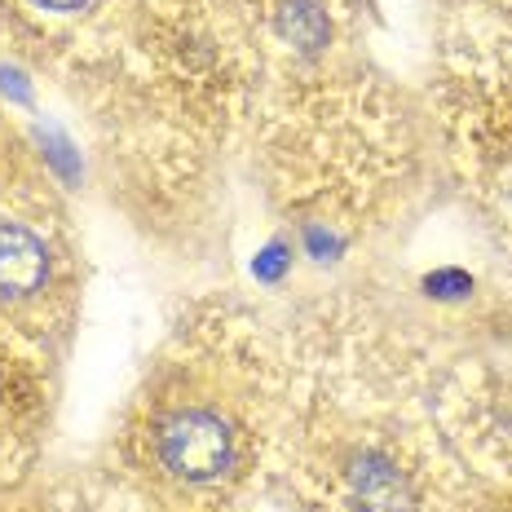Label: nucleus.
<instances>
[{"label":"nucleus","mask_w":512,"mask_h":512,"mask_svg":"<svg viewBox=\"0 0 512 512\" xmlns=\"http://www.w3.org/2000/svg\"><path fill=\"white\" fill-rule=\"evenodd\" d=\"M49 274V252L27 226H0V296H31Z\"/></svg>","instance_id":"nucleus-2"},{"label":"nucleus","mask_w":512,"mask_h":512,"mask_svg":"<svg viewBox=\"0 0 512 512\" xmlns=\"http://www.w3.org/2000/svg\"><path fill=\"white\" fill-rule=\"evenodd\" d=\"M283 31H287V36H292V40H301L305 49H314L318 40H323V31H327V27H323V18H318L309 5H296L292 14L283 18Z\"/></svg>","instance_id":"nucleus-4"},{"label":"nucleus","mask_w":512,"mask_h":512,"mask_svg":"<svg viewBox=\"0 0 512 512\" xmlns=\"http://www.w3.org/2000/svg\"><path fill=\"white\" fill-rule=\"evenodd\" d=\"M354 499L362 512H411L407 477L384 460H362L354 468Z\"/></svg>","instance_id":"nucleus-3"},{"label":"nucleus","mask_w":512,"mask_h":512,"mask_svg":"<svg viewBox=\"0 0 512 512\" xmlns=\"http://www.w3.org/2000/svg\"><path fill=\"white\" fill-rule=\"evenodd\" d=\"M31 5H45V9H62V14H67V9H80V5H89V0H31Z\"/></svg>","instance_id":"nucleus-5"},{"label":"nucleus","mask_w":512,"mask_h":512,"mask_svg":"<svg viewBox=\"0 0 512 512\" xmlns=\"http://www.w3.org/2000/svg\"><path fill=\"white\" fill-rule=\"evenodd\" d=\"M159 455L186 482H212L230 468V429L208 411H181L159 433Z\"/></svg>","instance_id":"nucleus-1"}]
</instances>
